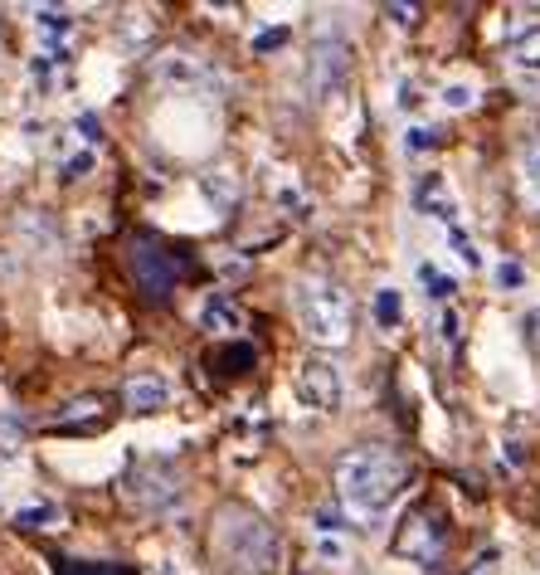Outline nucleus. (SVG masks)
I'll list each match as a JSON object with an SVG mask.
<instances>
[{"mask_svg":"<svg viewBox=\"0 0 540 575\" xmlns=\"http://www.w3.org/2000/svg\"><path fill=\"white\" fill-rule=\"evenodd\" d=\"M409 488V459L370 444V449H351L346 459L336 463V493L346 502V512L356 517H380L399 502V493Z\"/></svg>","mask_w":540,"mask_h":575,"instance_id":"obj_1","label":"nucleus"},{"mask_svg":"<svg viewBox=\"0 0 540 575\" xmlns=\"http://www.w3.org/2000/svg\"><path fill=\"white\" fill-rule=\"evenodd\" d=\"M210 551L224 575H263L278 561V537L253 507L224 502L210 527Z\"/></svg>","mask_w":540,"mask_h":575,"instance_id":"obj_2","label":"nucleus"},{"mask_svg":"<svg viewBox=\"0 0 540 575\" xmlns=\"http://www.w3.org/2000/svg\"><path fill=\"white\" fill-rule=\"evenodd\" d=\"M292 312H297V327L307 332V342H317V346L351 342V298L331 278H297Z\"/></svg>","mask_w":540,"mask_h":575,"instance_id":"obj_3","label":"nucleus"},{"mask_svg":"<svg viewBox=\"0 0 540 575\" xmlns=\"http://www.w3.org/2000/svg\"><path fill=\"white\" fill-rule=\"evenodd\" d=\"M122 493L132 507H142V512H166V507H176L180 502V473L171 463H142V468H132L127 473V483H122Z\"/></svg>","mask_w":540,"mask_h":575,"instance_id":"obj_4","label":"nucleus"},{"mask_svg":"<svg viewBox=\"0 0 540 575\" xmlns=\"http://www.w3.org/2000/svg\"><path fill=\"white\" fill-rule=\"evenodd\" d=\"M443 541H448V532H443V522H438L433 512H409L404 527H399V537H395V551L409 556L414 566H438Z\"/></svg>","mask_w":540,"mask_h":575,"instance_id":"obj_5","label":"nucleus"},{"mask_svg":"<svg viewBox=\"0 0 540 575\" xmlns=\"http://www.w3.org/2000/svg\"><path fill=\"white\" fill-rule=\"evenodd\" d=\"M297 395H302V405H312V410H341L346 381H341V371H336L326 356H312V361H302V371H297Z\"/></svg>","mask_w":540,"mask_h":575,"instance_id":"obj_6","label":"nucleus"},{"mask_svg":"<svg viewBox=\"0 0 540 575\" xmlns=\"http://www.w3.org/2000/svg\"><path fill=\"white\" fill-rule=\"evenodd\" d=\"M346 74H351V44L331 30V35L312 44V88H317V98H331L346 83Z\"/></svg>","mask_w":540,"mask_h":575,"instance_id":"obj_7","label":"nucleus"},{"mask_svg":"<svg viewBox=\"0 0 540 575\" xmlns=\"http://www.w3.org/2000/svg\"><path fill=\"white\" fill-rule=\"evenodd\" d=\"M156 78H161L166 88H180V93H205V88H219L215 69H210L205 59L185 54V49H166V54L156 59Z\"/></svg>","mask_w":540,"mask_h":575,"instance_id":"obj_8","label":"nucleus"},{"mask_svg":"<svg viewBox=\"0 0 540 575\" xmlns=\"http://www.w3.org/2000/svg\"><path fill=\"white\" fill-rule=\"evenodd\" d=\"M414 205H419L424 215H433V220H443L448 230L458 225V200H453V191H448V181H443L438 171H429V176H419V186H414Z\"/></svg>","mask_w":540,"mask_h":575,"instance_id":"obj_9","label":"nucleus"},{"mask_svg":"<svg viewBox=\"0 0 540 575\" xmlns=\"http://www.w3.org/2000/svg\"><path fill=\"white\" fill-rule=\"evenodd\" d=\"M200 195L215 205V210H234L239 205V195H244V186H239V176L229 171V166H210V171H200Z\"/></svg>","mask_w":540,"mask_h":575,"instance_id":"obj_10","label":"nucleus"},{"mask_svg":"<svg viewBox=\"0 0 540 575\" xmlns=\"http://www.w3.org/2000/svg\"><path fill=\"white\" fill-rule=\"evenodd\" d=\"M30 20H35V30L44 39H54V49H59V44H69V39L78 35V15H73L69 5H35V10H30Z\"/></svg>","mask_w":540,"mask_h":575,"instance_id":"obj_11","label":"nucleus"},{"mask_svg":"<svg viewBox=\"0 0 540 575\" xmlns=\"http://www.w3.org/2000/svg\"><path fill=\"white\" fill-rule=\"evenodd\" d=\"M122 400L146 415V410H161V405L171 400V385H166V376H132L127 390H122Z\"/></svg>","mask_w":540,"mask_h":575,"instance_id":"obj_12","label":"nucleus"},{"mask_svg":"<svg viewBox=\"0 0 540 575\" xmlns=\"http://www.w3.org/2000/svg\"><path fill=\"white\" fill-rule=\"evenodd\" d=\"M511 69L526 78H540V25H531V30H521V35L511 39Z\"/></svg>","mask_w":540,"mask_h":575,"instance_id":"obj_13","label":"nucleus"},{"mask_svg":"<svg viewBox=\"0 0 540 575\" xmlns=\"http://www.w3.org/2000/svg\"><path fill=\"white\" fill-rule=\"evenodd\" d=\"M370 317H375V327L380 332H395L399 322H404V293L399 288H375V298H370Z\"/></svg>","mask_w":540,"mask_h":575,"instance_id":"obj_14","label":"nucleus"},{"mask_svg":"<svg viewBox=\"0 0 540 575\" xmlns=\"http://www.w3.org/2000/svg\"><path fill=\"white\" fill-rule=\"evenodd\" d=\"M239 322H244L239 307L229 303L224 293H215V298L200 303V327H205V332H239Z\"/></svg>","mask_w":540,"mask_h":575,"instance_id":"obj_15","label":"nucleus"},{"mask_svg":"<svg viewBox=\"0 0 540 575\" xmlns=\"http://www.w3.org/2000/svg\"><path fill=\"white\" fill-rule=\"evenodd\" d=\"M516 186H521V200L540 210V147H526L521 161H516Z\"/></svg>","mask_w":540,"mask_h":575,"instance_id":"obj_16","label":"nucleus"},{"mask_svg":"<svg viewBox=\"0 0 540 575\" xmlns=\"http://www.w3.org/2000/svg\"><path fill=\"white\" fill-rule=\"evenodd\" d=\"M64 512H59V502H49V498H35V502H25L20 512H15V522L20 527H54Z\"/></svg>","mask_w":540,"mask_h":575,"instance_id":"obj_17","label":"nucleus"},{"mask_svg":"<svg viewBox=\"0 0 540 575\" xmlns=\"http://www.w3.org/2000/svg\"><path fill=\"white\" fill-rule=\"evenodd\" d=\"M419 283H424V293H429L433 303H448V298L458 293V283L438 269V264H419Z\"/></svg>","mask_w":540,"mask_h":575,"instance_id":"obj_18","label":"nucleus"},{"mask_svg":"<svg viewBox=\"0 0 540 575\" xmlns=\"http://www.w3.org/2000/svg\"><path fill=\"white\" fill-rule=\"evenodd\" d=\"M438 103H443L448 113H468L472 103H477V88H472V83H443Z\"/></svg>","mask_w":540,"mask_h":575,"instance_id":"obj_19","label":"nucleus"},{"mask_svg":"<svg viewBox=\"0 0 540 575\" xmlns=\"http://www.w3.org/2000/svg\"><path fill=\"white\" fill-rule=\"evenodd\" d=\"M448 244H453V254H458L468 269H482V254H477V244H472V234L463 230V225H453V230H448Z\"/></svg>","mask_w":540,"mask_h":575,"instance_id":"obj_20","label":"nucleus"},{"mask_svg":"<svg viewBox=\"0 0 540 575\" xmlns=\"http://www.w3.org/2000/svg\"><path fill=\"white\" fill-rule=\"evenodd\" d=\"M492 278H497V288H502V293H516V288H526V269H521L516 259H502V264L492 269Z\"/></svg>","mask_w":540,"mask_h":575,"instance_id":"obj_21","label":"nucleus"},{"mask_svg":"<svg viewBox=\"0 0 540 575\" xmlns=\"http://www.w3.org/2000/svg\"><path fill=\"white\" fill-rule=\"evenodd\" d=\"M429 147H438V132L424 127V122H414V127L404 132V152H429Z\"/></svg>","mask_w":540,"mask_h":575,"instance_id":"obj_22","label":"nucleus"},{"mask_svg":"<svg viewBox=\"0 0 540 575\" xmlns=\"http://www.w3.org/2000/svg\"><path fill=\"white\" fill-rule=\"evenodd\" d=\"M93 166H98V152H93V147H83V152H73L69 161H64V176H69V181H83Z\"/></svg>","mask_w":540,"mask_h":575,"instance_id":"obj_23","label":"nucleus"},{"mask_svg":"<svg viewBox=\"0 0 540 575\" xmlns=\"http://www.w3.org/2000/svg\"><path fill=\"white\" fill-rule=\"evenodd\" d=\"M317 556H322L326 566H341V561H346V541L341 537H317Z\"/></svg>","mask_w":540,"mask_h":575,"instance_id":"obj_24","label":"nucleus"},{"mask_svg":"<svg viewBox=\"0 0 540 575\" xmlns=\"http://www.w3.org/2000/svg\"><path fill=\"white\" fill-rule=\"evenodd\" d=\"M278 44H288V25H278V30H258V35H253V49H258V54H268V49H278Z\"/></svg>","mask_w":540,"mask_h":575,"instance_id":"obj_25","label":"nucleus"},{"mask_svg":"<svg viewBox=\"0 0 540 575\" xmlns=\"http://www.w3.org/2000/svg\"><path fill=\"white\" fill-rule=\"evenodd\" d=\"M438 337H443L448 346L458 342V312H453V307H443V317H438Z\"/></svg>","mask_w":540,"mask_h":575,"instance_id":"obj_26","label":"nucleus"},{"mask_svg":"<svg viewBox=\"0 0 540 575\" xmlns=\"http://www.w3.org/2000/svg\"><path fill=\"white\" fill-rule=\"evenodd\" d=\"M385 15H390L395 25H414V20H419V5H385Z\"/></svg>","mask_w":540,"mask_h":575,"instance_id":"obj_27","label":"nucleus"},{"mask_svg":"<svg viewBox=\"0 0 540 575\" xmlns=\"http://www.w3.org/2000/svg\"><path fill=\"white\" fill-rule=\"evenodd\" d=\"M399 108H404V113H409V108H419V88H414L409 78L399 83Z\"/></svg>","mask_w":540,"mask_h":575,"instance_id":"obj_28","label":"nucleus"}]
</instances>
